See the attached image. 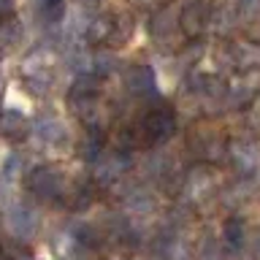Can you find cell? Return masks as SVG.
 <instances>
[{
	"mask_svg": "<svg viewBox=\"0 0 260 260\" xmlns=\"http://www.w3.org/2000/svg\"><path fill=\"white\" fill-rule=\"evenodd\" d=\"M176 22L182 24V30L187 36H201L203 27L211 22V8L206 0H190V3H184L182 14L176 16Z\"/></svg>",
	"mask_w": 260,
	"mask_h": 260,
	"instance_id": "7a4b0ae2",
	"label": "cell"
},
{
	"mask_svg": "<svg viewBox=\"0 0 260 260\" xmlns=\"http://www.w3.org/2000/svg\"><path fill=\"white\" fill-rule=\"evenodd\" d=\"M8 228L16 233V236H30L32 231H36V214L27 209V206H14L11 211H8Z\"/></svg>",
	"mask_w": 260,
	"mask_h": 260,
	"instance_id": "277c9868",
	"label": "cell"
},
{
	"mask_svg": "<svg viewBox=\"0 0 260 260\" xmlns=\"http://www.w3.org/2000/svg\"><path fill=\"white\" fill-rule=\"evenodd\" d=\"M84 3H98V0H84Z\"/></svg>",
	"mask_w": 260,
	"mask_h": 260,
	"instance_id": "9a60e30c",
	"label": "cell"
},
{
	"mask_svg": "<svg viewBox=\"0 0 260 260\" xmlns=\"http://www.w3.org/2000/svg\"><path fill=\"white\" fill-rule=\"evenodd\" d=\"M233 160H236V168L244 171V174H249V171H255L257 168V152H255V146L252 144H241V146H236L233 149Z\"/></svg>",
	"mask_w": 260,
	"mask_h": 260,
	"instance_id": "52a82bcc",
	"label": "cell"
},
{
	"mask_svg": "<svg viewBox=\"0 0 260 260\" xmlns=\"http://www.w3.org/2000/svg\"><path fill=\"white\" fill-rule=\"evenodd\" d=\"M174 130H176V114H174V109H168V106H157V109H152L149 114H146L144 133H146V138H149L152 144L166 141Z\"/></svg>",
	"mask_w": 260,
	"mask_h": 260,
	"instance_id": "6da1fadb",
	"label": "cell"
},
{
	"mask_svg": "<svg viewBox=\"0 0 260 260\" xmlns=\"http://www.w3.org/2000/svg\"><path fill=\"white\" fill-rule=\"evenodd\" d=\"M214 16H222V22H219V24H222V30H231L233 19H236V11H233V8H228V6H222V8H217V11H214Z\"/></svg>",
	"mask_w": 260,
	"mask_h": 260,
	"instance_id": "4fadbf2b",
	"label": "cell"
},
{
	"mask_svg": "<svg viewBox=\"0 0 260 260\" xmlns=\"http://www.w3.org/2000/svg\"><path fill=\"white\" fill-rule=\"evenodd\" d=\"M30 190L41 195V198H52V195L60 190V176H57L54 168H36L27 179Z\"/></svg>",
	"mask_w": 260,
	"mask_h": 260,
	"instance_id": "3957f363",
	"label": "cell"
},
{
	"mask_svg": "<svg viewBox=\"0 0 260 260\" xmlns=\"http://www.w3.org/2000/svg\"><path fill=\"white\" fill-rule=\"evenodd\" d=\"M222 239L228 247H241L244 244V225L239 219H228L225 222V231H222Z\"/></svg>",
	"mask_w": 260,
	"mask_h": 260,
	"instance_id": "30bf717a",
	"label": "cell"
},
{
	"mask_svg": "<svg viewBox=\"0 0 260 260\" xmlns=\"http://www.w3.org/2000/svg\"><path fill=\"white\" fill-rule=\"evenodd\" d=\"M22 27L14 19H0V49H11L19 44Z\"/></svg>",
	"mask_w": 260,
	"mask_h": 260,
	"instance_id": "9c48e42d",
	"label": "cell"
},
{
	"mask_svg": "<svg viewBox=\"0 0 260 260\" xmlns=\"http://www.w3.org/2000/svg\"><path fill=\"white\" fill-rule=\"evenodd\" d=\"M38 138L44 144H49V146H57V144H62L65 138H68V133H65L62 122L46 119V122H41V127H38Z\"/></svg>",
	"mask_w": 260,
	"mask_h": 260,
	"instance_id": "8992f818",
	"label": "cell"
},
{
	"mask_svg": "<svg viewBox=\"0 0 260 260\" xmlns=\"http://www.w3.org/2000/svg\"><path fill=\"white\" fill-rule=\"evenodd\" d=\"M62 0H44V19L46 22H60L62 19Z\"/></svg>",
	"mask_w": 260,
	"mask_h": 260,
	"instance_id": "7c38bea8",
	"label": "cell"
},
{
	"mask_svg": "<svg viewBox=\"0 0 260 260\" xmlns=\"http://www.w3.org/2000/svg\"><path fill=\"white\" fill-rule=\"evenodd\" d=\"M174 24H176V16L171 14V8H160L157 14L152 16V22H149V30L154 32V36H168L171 30H174Z\"/></svg>",
	"mask_w": 260,
	"mask_h": 260,
	"instance_id": "ba28073f",
	"label": "cell"
},
{
	"mask_svg": "<svg viewBox=\"0 0 260 260\" xmlns=\"http://www.w3.org/2000/svg\"><path fill=\"white\" fill-rule=\"evenodd\" d=\"M239 3H241V6H252L255 0H239Z\"/></svg>",
	"mask_w": 260,
	"mask_h": 260,
	"instance_id": "5bb4252c",
	"label": "cell"
},
{
	"mask_svg": "<svg viewBox=\"0 0 260 260\" xmlns=\"http://www.w3.org/2000/svg\"><path fill=\"white\" fill-rule=\"evenodd\" d=\"M0 260H6V257H0Z\"/></svg>",
	"mask_w": 260,
	"mask_h": 260,
	"instance_id": "2e32d148",
	"label": "cell"
},
{
	"mask_svg": "<svg viewBox=\"0 0 260 260\" xmlns=\"http://www.w3.org/2000/svg\"><path fill=\"white\" fill-rule=\"evenodd\" d=\"M0 127L6 130L8 136H24V119H22V114H16V111H6L3 114V122H0Z\"/></svg>",
	"mask_w": 260,
	"mask_h": 260,
	"instance_id": "8fae6325",
	"label": "cell"
},
{
	"mask_svg": "<svg viewBox=\"0 0 260 260\" xmlns=\"http://www.w3.org/2000/svg\"><path fill=\"white\" fill-rule=\"evenodd\" d=\"M127 87L133 89L136 95H149L154 81H152V71L144 68V65H138V68H133L127 73Z\"/></svg>",
	"mask_w": 260,
	"mask_h": 260,
	"instance_id": "5b68a950",
	"label": "cell"
}]
</instances>
